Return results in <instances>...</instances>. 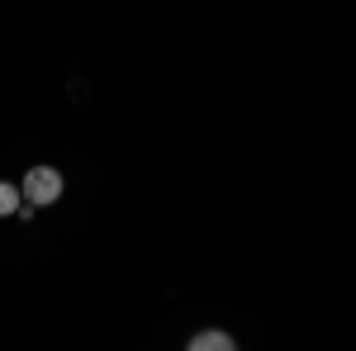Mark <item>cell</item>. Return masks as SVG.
Returning a JSON list of instances; mask_svg holds the SVG:
<instances>
[{
  "label": "cell",
  "instance_id": "1",
  "mask_svg": "<svg viewBox=\"0 0 356 351\" xmlns=\"http://www.w3.org/2000/svg\"><path fill=\"white\" fill-rule=\"evenodd\" d=\"M57 195H62V176H57L53 166H33L24 176V199L29 204H53Z\"/></svg>",
  "mask_w": 356,
  "mask_h": 351
},
{
  "label": "cell",
  "instance_id": "2",
  "mask_svg": "<svg viewBox=\"0 0 356 351\" xmlns=\"http://www.w3.org/2000/svg\"><path fill=\"white\" fill-rule=\"evenodd\" d=\"M191 347L195 351H228V347H233V337H223V332H200Z\"/></svg>",
  "mask_w": 356,
  "mask_h": 351
},
{
  "label": "cell",
  "instance_id": "3",
  "mask_svg": "<svg viewBox=\"0 0 356 351\" xmlns=\"http://www.w3.org/2000/svg\"><path fill=\"white\" fill-rule=\"evenodd\" d=\"M19 199H24L19 190H15V186H5V181H0V214H15V209H19Z\"/></svg>",
  "mask_w": 356,
  "mask_h": 351
}]
</instances>
